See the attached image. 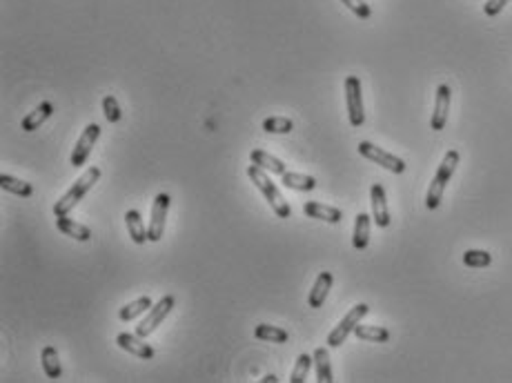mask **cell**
Listing matches in <instances>:
<instances>
[{
  "mask_svg": "<svg viewBox=\"0 0 512 383\" xmlns=\"http://www.w3.org/2000/svg\"><path fill=\"white\" fill-rule=\"evenodd\" d=\"M463 263L468 267H488L492 263V256L483 250H468L463 254Z\"/></svg>",
  "mask_w": 512,
  "mask_h": 383,
  "instance_id": "29",
  "label": "cell"
},
{
  "mask_svg": "<svg viewBox=\"0 0 512 383\" xmlns=\"http://www.w3.org/2000/svg\"><path fill=\"white\" fill-rule=\"evenodd\" d=\"M332 283H334V276H332L330 272H321V274L317 276L314 285H312V289H310L308 305H310V307H323Z\"/></svg>",
  "mask_w": 512,
  "mask_h": 383,
  "instance_id": "14",
  "label": "cell"
},
{
  "mask_svg": "<svg viewBox=\"0 0 512 383\" xmlns=\"http://www.w3.org/2000/svg\"><path fill=\"white\" fill-rule=\"evenodd\" d=\"M52 114H54V105H52L50 100H45V102H41V105H38L34 111H30V114H27V116L23 118V123H21V125H23L25 132H34V129L41 127Z\"/></svg>",
  "mask_w": 512,
  "mask_h": 383,
  "instance_id": "16",
  "label": "cell"
},
{
  "mask_svg": "<svg viewBox=\"0 0 512 383\" xmlns=\"http://www.w3.org/2000/svg\"><path fill=\"white\" fill-rule=\"evenodd\" d=\"M345 105L350 125L361 127L365 123V111H363V94H361V80L356 76L345 78Z\"/></svg>",
  "mask_w": 512,
  "mask_h": 383,
  "instance_id": "6",
  "label": "cell"
},
{
  "mask_svg": "<svg viewBox=\"0 0 512 383\" xmlns=\"http://www.w3.org/2000/svg\"><path fill=\"white\" fill-rule=\"evenodd\" d=\"M41 359H43L45 375L50 377V379H58L63 375V368H61V361H58V352H56L54 345H45Z\"/></svg>",
  "mask_w": 512,
  "mask_h": 383,
  "instance_id": "25",
  "label": "cell"
},
{
  "mask_svg": "<svg viewBox=\"0 0 512 383\" xmlns=\"http://www.w3.org/2000/svg\"><path fill=\"white\" fill-rule=\"evenodd\" d=\"M312 363H314V357H310V354H299L297 357V363H294V370L290 375V383H303L308 379V372L312 368Z\"/></svg>",
  "mask_w": 512,
  "mask_h": 383,
  "instance_id": "27",
  "label": "cell"
},
{
  "mask_svg": "<svg viewBox=\"0 0 512 383\" xmlns=\"http://www.w3.org/2000/svg\"><path fill=\"white\" fill-rule=\"evenodd\" d=\"M281 183L290 190H299V192H312L317 188V179L308 174H297V172H286L281 174Z\"/></svg>",
  "mask_w": 512,
  "mask_h": 383,
  "instance_id": "19",
  "label": "cell"
},
{
  "mask_svg": "<svg viewBox=\"0 0 512 383\" xmlns=\"http://www.w3.org/2000/svg\"><path fill=\"white\" fill-rule=\"evenodd\" d=\"M0 188H3L5 192L16 194V196H23V199H30V196L34 194L32 183L21 181V179H16V176H9V174H0Z\"/></svg>",
  "mask_w": 512,
  "mask_h": 383,
  "instance_id": "22",
  "label": "cell"
},
{
  "mask_svg": "<svg viewBox=\"0 0 512 383\" xmlns=\"http://www.w3.org/2000/svg\"><path fill=\"white\" fill-rule=\"evenodd\" d=\"M254 336L259 341H270V343H288V339H290L288 330L279 328V325H268V323L256 325Z\"/></svg>",
  "mask_w": 512,
  "mask_h": 383,
  "instance_id": "20",
  "label": "cell"
},
{
  "mask_svg": "<svg viewBox=\"0 0 512 383\" xmlns=\"http://www.w3.org/2000/svg\"><path fill=\"white\" fill-rule=\"evenodd\" d=\"M149 307H151V298L149 296H140V298H136V301H131V303L120 307L118 319L120 321H134L136 316H140L143 312H149Z\"/></svg>",
  "mask_w": 512,
  "mask_h": 383,
  "instance_id": "24",
  "label": "cell"
},
{
  "mask_svg": "<svg viewBox=\"0 0 512 383\" xmlns=\"http://www.w3.org/2000/svg\"><path fill=\"white\" fill-rule=\"evenodd\" d=\"M125 223H127V232H129V237H131V241H134V243L143 245L145 241H149L147 230H145V223H143V219H140V212L138 210H129L125 214Z\"/></svg>",
  "mask_w": 512,
  "mask_h": 383,
  "instance_id": "18",
  "label": "cell"
},
{
  "mask_svg": "<svg viewBox=\"0 0 512 383\" xmlns=\"http://www.w3.org/2000/svg\"><path fill=\"white\" fill-rule=\"evenodd\" d=\"M116 343H118V348H120V350H125V352L134 354V357H138V359H145V361L154 359V354H156L154 348H151L149 343H145L143 336H138V334L120 332V334L116 336Z\"/></svg>",
  "mask_w": 512,
  "mask_h": 383,
  "instance_id": "10",
  "label": "cell"
},
{
  "mask_svg": "<svg viewBox=\"0 0 512 383\" xmlns=\"http://www.w3.org/2000/svg\"><path fill=\"white\" fill-rule=\"evenodd\" d=\"M459 158L461 156H459L457 149H448V152H445L443 161L439 165V170H437V174H434V179L430 183V190H428V194H425V208H428V210H437L439 205H441L445 185L450 183L454 170H457Z\"/></svg>",
  "mask_w": 512,
  "mask_h": 383,
  "instance_id": "2",
  "label": "cell"
},
{
  "mask_svg": "<svg viewBox=\"0 0 512 383\" xmlns=\"http://www.w3.org/2000/svg\"><path fill=\"white\" fill-rule=\"evenodd\" d=\"M261 381H263V383H277L279 379H277V377H274V375H265V377H263Z\"/></svg>",
  "mask_w": 512,
  "mask_h": 383,
  "instance_id": "33",
  "label": "cell"
},
{
  "mask_svg": "<svg viewBox=\"0 0 512 383\" xmlns=\"http://www.w3.org/2000/svg\"><path fill=\"white\" fill-rule=\"evenodd\" d=\"M341 3H343L352 14L363 18V21H367V18L372 16V9H370V5H365V0H341Z\"/></svg>",
  "mask_w": 512,
  "mask_h": 383,
  "instance_id": "31",
  "label": "cell"
},
{
  "mask_svg": "<svg viewBox=\"0 0 512 383\" xmlns=\"http://www.w3.org/2000/svg\"><path fill=\"white\" fill-rule=\"evenodd\" d=\"M250 158H252L254 165H259L261 170L270 172V174H286L288 172L286 170V163L279 161V158L270 156L268 152H263V149H252V156Z\"/></svg>",
  "mask_w": 512,
  "mask_h": 383,
  "instance_id": "17",
  "label": "cell"
},
{
  "mask_svg": "<svg viewBox=\"0 0 512 383\" xmlns=\"http://www.w3.org/2000/svg\"><path fill=\"white\" fill-rule=\"evenodd\" d=\"M370 312V307L365 305V303H359V305H354L352 310H350L343 319H341V323L337 325L334 330H332L330 334H328V345L330 348H339L341 343H345V339L350 336V332H354V328L359 323H361V319L363 316Z\"/></svg>",
  "mask_w": 512,
  "mask_h": 383,
  "instance_id": "5",
  "label": "cell"
},
{
  "mask_svg": "<svg viewBox=\"0 0 512 383\" xmlns=\"http://www.w3.org/2000/svg\"><path fill=\"white\" fill-rule=\"evenodd\" d=\"M450 98H452V91L448 85H439L437 87V98H434V111H432V120H430V127L434 132H441L448 123V111H450Z\"/></svg>",
  "mask_w": 512,
  "mask_h": 383,
  "instance_id": "11",
  "label": "cell"
},
{
  "mask_svg": "<svg viewBox=\"0 0 512 383\" xmlns=\"http://www.w3.org/2000/svg\"><path fill=\"white\" fill-rule=\"evenodd\" d=\"M354 334L361 341H370V343H385L390 341V330L381 328V325H361L359 323L354 328Z\"/></svg>",
  "mask_w": 512,
  "mask_h": 383,
  "instance_id": "21",
  "label": "cell"
},
{
  "mask_svg": "<svg viewBox=\"0 0 512 383\" xmlns=\"http://www.w3.org/2000/svg\"><path fill=\"white\" fill-rule=\"evenodd\" d=\"M248 176L252 179V183L259 188V192L265 196V201H268L270 205H272V210H274V214H277L279 219H290V214H292V210H290V205H288V201L283 199V194L279 192V188L274 185L272 181H270V176L265 174V170H261L259 165H248Z\"/></svg>",
  "mask_w": 512,
  "mask_h": 383,
  "instance_id": "3",
  "label": "cell"
},
{
  "mask_svg": "<svg viewBox=\"0 0 512 383\" xmlns=\"http://www.w3.org/2000/svg\"><path fill=\"white\" fill-rule=\"evenodd\" d=\"M103 111H105L107 123H118V120L122 118L118 100H116V96H111V94H107L105 98H103Z\"/></svg>",
  "mask_w": 512,
  "mask_h": 383,
  "instance_id": "30",
  "label": "cell"
},
{
  "mask_svg": "<svg viewBox=\"0 0 512 383\" xmlns=\"http://www.w3.org/2000/svg\"><path fill=\"white\" fill-rule=\"evenodd\" d=\"M167 210H169V196L167 194H156L154 205H151V221L147 226V237L151 243H158L165 234V221H167Z\"/></svg>",
  "mask_w": 512,
  "mask_h": 383,
  "instance_id": "8",
  "label": "cell"
},
{
  "mask_svg": "<svg viewBox=\"0 0 512 383\" xmlns=\"http://www.w3.org/2000/svg\"><path fill=\"white\" fill-rule=\"evenodd\" d=\"M98 179H100V170H98V167H87V170H85L78 176V179H76V183L72 185V188L61 196V201H56V205H54V217H63V214H70L76 208V205L81 203L83 196L98 183Z\"/></svg>",
  "mask_w": 512,
  "mask_h": 383,
  "instance_id": "1",
  "label": "cell"
},
{
  "mask_svg": "<svg viewBox=\"0 0 512 383\" xmlns=\"http://www.w3.org/2000/svg\"><path fill=\"white\" fill-rule=\"evenodd\" d=\"M303 212H306V217L310 219H319V221H326V223H339L343 219V212L339 208H332V205H323L319 201H308L303 205Z\"/></svg>",
  "mask_w": 512,
  "mask_h": 383,
  "instance_id": "13",
  "label": "cell"
},
{
  "mask_svg": "<svg viewBox=\"0 0 512 383\" xmlns=\"http://www.w3.org/2000/svg\"><path fill=\"white\" fill-rule=\"evenodd\" d=\"M359 154H361L363 158H367V161H372L376 165L385 167L387 172H394V174H403L405 172V163L401 161L399 156H394L390 152H385V149L376 147L372 143L367 141H361L359 143Z\"/></svg>",
  "mask_w": 512,
  "mask_h": 383,
  "instance_id": "7",
  "label": "cell"
},
{
  "mask_svg": "<svg viewBox=\"0 0 512 383\" xmlns=\"http://www.w3.org/2000/svg\"><path fill=\"white\" fill-rule=\"evenodd\" d=\"M56 228H58L65 237H72L76 241H89L92 239V230L87 226H83V223H76L74 219H70L67 214H63V217H56Z\"/></svg>",
  "mask_w": 512,
  "mask_h": 383,
  "instance_id": "15",
  "label": "cell"
},
{
  "mask_svg": "<svg viewBox=\"0 0 512 383\" xmlns=\"http://www.w3.org/2000/svg\"><path fill=\"white\" fill-rule=\"evenodd\" d=\"M98 136H100V127L96 123H89L87 127H85V132L81 134L78 141H76L72 158H70V163L74 167H83L85 163H87V158L92 154V147L96 145Z\"/></svg>",
  "mask_w": 512,
  "mask_h": 383,
  "instance_id": "9",
  "label": "cell"
},
{
  "mask_svg": "<svg viewBox=\"0 0 512 383\" xmlns=\"http://www.w3.org/2000/svg\"><path fill=\"white\" fill-rule=\"evenodd\" d=\"M510 3V0H488L486 5H483V12H486V16H499L501 12H504V7Z\"/></svg>",
  "mask_w": 512,
  "mask_h": 383,
  "instance_id": "32",
  "label": "cell"
},
{
  "mask_svg": "<svg viewBox=\"0 0 512 383\" xmlns=\"http://www.w3.org/2000/svg\"><path fill=\"white\" fill-rule=\"evenodd\" d=\"M372 217H367V214H356V221H354V237H352V245L356 250H365L367 243H370V221Z\"/></svg>",
  "mask_w": 512,
  "mask_h": 383,
  "instance_id": "23",
  "label": "cell"
},
{
  "mask_svg": "<svg viewBox=\"0 0 512 383\" xmlns=\"http://www.w3.org/2000/svg\"><path fill=\"white\" fill-rule=\"evenodd\" d=\"M263 129L268 134H290L294 129V123L290 118H283V116H272V118H265L263 120Z\"/></svg>",
  "mask_w": 512,
  "mask_h": 383,
  "instance_id": "28",
  "label": "cell"
},
{
  "mask_svg": "<svg viewBox=\"0 0 512 383\" xmlns=\"http://www.w3.org/2000/svg\"><path fill=\"white\" fill-rule=\"evenodd\" d=\"M174 305H176V298H174L172 294H167V296L160 298V301H158L156 305H151V307H149V312H147L145 319L136 325V334H138V336H143V339H147V336H149L151 332H156L158 325L165 321V316L174 310Z\"/></svg>",
  "mask_w": 512,
  "mask_h": 383,
  "instance_id": "4",
  "label": "cell"
},
{
  "mask_svg": "<svg viewBox=\"0 0 512 383\" xmlns=\"http://www.w3.org/2000/svg\"><path fill=\"white\" fill-rule=\"evenodd\" d=\"M370 199H372V219L378 228H387L390 226V210H387V201H385V190L381 183H374L372 190H370Z\"/></svg>",
  "mask_w": 512,
  "mask_h": 383,
  "instance_id": "12",
  "label": "cell"
},
{
  "mask_svg": "<svg viewBox=\"0 0 512 383\" xmlns=\"http://www.w3.org/2000/svg\"><path fill=\"white\" fill-rule=\"evenodd\" d=\"M314 366H317V379L321 383H332V366H330V352L328 348H317L314 350Z\"/></svg>",
  "mask_w": 512,
  "mask_h": 383,
  "instance_id": "26",
  "label": "cell"
}]
</instances>
